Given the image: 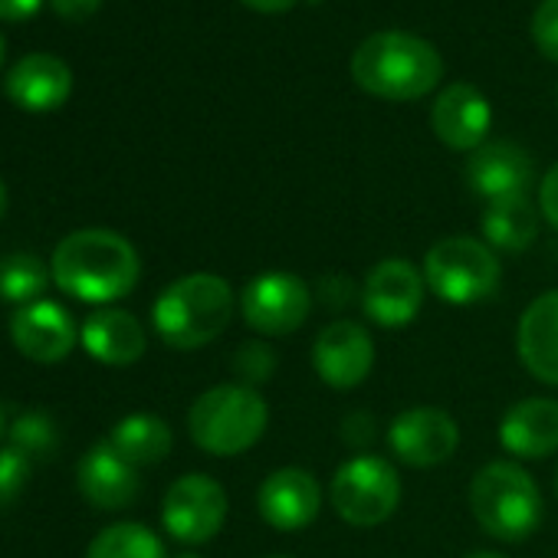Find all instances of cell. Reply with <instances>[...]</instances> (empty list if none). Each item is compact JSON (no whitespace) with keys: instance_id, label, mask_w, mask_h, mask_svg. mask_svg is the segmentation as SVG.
<instances>
[{"instance_id":"cell-1","label":"cell","mask_w":558,"mask_h":558,"mask_svg":"<svg viewBox=\"0 0 558 558\" xmlns=\"http://www.w3.org/2000/svg\"><path fill=\"white\" fill-rule=\"evenodd\" d=\"M53 283L80 303L106 306L129 296L138 283V253L116 230H76L53 250Z\"/></svg>"},{"instance_id":"cell-2","label":"cell","mask_w":558,"mask_h":558,"mask_svg":"<svg viewBox=\"0 0 558 558\" xmlns=\"http://www.w3.org/2000/svg\"><path fill=\"white\" fill-rule=\"evenodd\" d=\"M440 76V53L414 34H375L352 53V80L359 89L388 102H414L434 93Z\"/></svg>"},{"instance_id":"cell-3","label":"cell","mask_w":558,"mask_h":558,"mask_svg":"<svg viewBox=\"0 0 558 558\" xmlns=\"http://www.w3.org/2000/svg\"><path fill=\"white\" fill-rule=\"evenodd\" d=\"M236 296L223 276L191 272L171 283L151 310V326L171 349H201L214 342L233 319Z\"/></svg>"},{"instance_id":"cell-4","label":"cell","mask_w":558,"mask_h":558,"mask_svg":"<svg viewBox=\"0 0 558 558\" xmlns=\"http://www.w3.org/2000/svg\"><path fill=\"white\" fill-rule=\"evenodd\" d=\"M269 424V408L250 385L207 388L187 411L191 440L210 457H236L259 444Z\"/></svg>"},{"instance_id":"cell-5","label":"cell","mask_w":558,"mask_h":558,"mask_svg":"<svg viewBox=\"0 0 558 558\" xmlns=\"http://www.w3.org/2000/svg\"><path fill=\"white\" fill-rule=\"evenodd\" d=\"M470 512L499 542H522L542 522V493L512 460H493L470 480Z\"/></svg>"},{"instance_id":"cell-6","label":"cell","mask_w":558,"mask_h":558,"mask_svg":"<svg viewBox=\"0 0 558 558\" xmlns=\"http://www.w3.org/2000/svg\"><path fill=\"white\" fill-rule=\"evenodd\" d=\"M427 290L450 306H473L499 290V259L496 250L476 236L457 233L437 240L424 256Z\"/></svg>"},{"instance_id":"cell-7","label":"cell","mask_w":558,"mask_h":558,"mask_svg":"<svg viewBox=\"0 0 558 558\" xmlns=\"http://www.w3.org/2000/svg\"><path fill=\"white\" fill-rule=\"evenodd\" d=\"M329 496H332L339 519H345L349 525L368 529L395 515L401 502V480H398V470L385 457L359 453L336 470Z\"/></svg>"},{"instance_id":"cell-8","label":"cell","mask_w":558,"mask_h":558,"mask_svg":"<svg viewBox=\"0 0 558 558\" xmlns=\"http://www.w3.org/2000/svg\"><path fill=\"white\" fill-rule=\"evenodd\" d=\"M310 313H313L310 283L293 272H283V269L259 272L240 293L243 323L266 339H279V336H290V332L303 329Z\"/></svg>"},{"instance_id":"cell-9","label":"cell","mask_w":558,"mask_h":558,"mask_svg":"<svg viewBox=\"0 0 558 558\" xmlns=\"http://www.w3.org/2000/svg\"><path fill=\"white\" fill-rule=\"evenodd\" d=\"M424 290H427V279L424 272L404 259V256H388L381 259L359 293L365 316L381 326V329H404L411 326L421 310H424Z\"/></svg>"},{"instance_id":"cell-10","label":"cell","mask_w":558,"mask_h":558,"mask_svg":"<svg viewBox=\"0 0 558 558\" xmlns=\"http://www.w3.org/2000/svg\"><path fill=\"white\" fill-rule=\"evenodd\" d=\"M227 519V493L217 480L204 473H187L174 480L161 502V522L168 535L184 545L210 542Z\"/></svg>"},{"instance_id":"cell-11","label":"cell","mask_w":558,"mask_h":558,"mask_svg":"<svg viewBox=\"0 0 558 558\" xmlns=\"http://www.w3.org/2000/svg\"><path fill=\"white\" fill-rule=\"evenodd\" d=\"M388 447L401 463L414 470L440 466L457 453L460 427L440 408H411L388 424Z\"/></svg>"},{"instance_id":"cell-12","label":"cell","mask_w":558,"mask_h":558,"mask_svg":"<svg viewBox=\"0 0 558 558\" xmlns=\"http://www.w3.org/2000/svg\"><path fill=\"white\" fill-rule=\"evenodd\" d=\"M256 509L276 532H300L316 522L323 509V486L303 466H279L259 483Z\"/></svg>"},{"instance_id":"cell-13","label":"cell","mask_w":558,"mask_h":558,"mask_svg":"<svg viewBox=\"0 0 558 558\" xmlns=\"http://www.w3.org/2000/svg\"><path fill=\"white\" fill-rule=\"evenodd\" d=\"M313 368L329 388H359L375 368V342L368 329L352 319L329 323L313 342Z\"/></svg>"},{"instance_id":"cell-14","label":"cell","mask_w":558,"mask_h":558,"mask_svg":"<svg viewBox=\"0 0 558 558\" xmlns=\"http://www.w3.org/2000/svg\"><path fill=\"white\" fill-rule=\"evenodd\" d=\"M430 125H434V135L447 148L476 151L480 145H486V135L493 125V109L476 86L453 83L437 96V102L430 109Z\"/></svg>"},{"instance_id":"cell-15","label":"cell","mask_w":558,"mask_h":558,"mask_svg":"<svg viewBox=\"0 0 558 558\" xmlns=\"http://www.w3.org/2000/svg\"><path fill=\"white\" fill-rule=\"evenodd\" d=\"M11 339L17 345L21 355H27L31 362H63L73 345H76V326L73 316L50 300H37L24 310L14 313L11 319Z\"/></svg>"},{"instance_id":"cell-16","label":"cell","mask_w":558,"mask_h":558,"mask_svg":"<svg viewBox=\"0 0 558 558\" xmlns=\"http://www.w3.org/2000/svg\"><path fill=\"white\" fill-rule=\"evenodd\" d=\"M466 184L483 201L525 194L532 184V158L512 142H486L476 151H470Z\"/></svg>"},{"instance_id":"cell-17","label":"cell","mask_w":558,"mask_h":558,"mask_svg":"<svg viewBox=\"0 0 558 558\" xmlns=\"http://www.w3.org/2000/svg\"><path fill=\"white\" fill-rule=\"evenodd\" d=\"M515 352L532 378L558 388V290L525 306L515 329Z\"/></svg>"},{"instance_id":"cell-18","label":"cell","mask_w":558,"mask_h":558,"mask_svg":"<svg viewBox=\"0 0 558 558\" xmlns=\"http://www.w3.org/2000/svg\"><path fill=\"white\" fill-rule=\"evenodd\" d=\"M499 444L519 460H545L558 450V401L525 398L499 421Z\"/></svg>"},{"instance_id":"cell-19","label":"cell","mask_w":558,"mask_h":558,"mask_svg":"<svg viewBox=\"0 0 558 558\" xmlns=\"http://www.w3.org/2000/svg\"><path fill=\"white\" fill-rule=\"evenodd\" d=\"M73 93V73L60 57L31 53L8 73V99L27 112H53Z\"/></svg>"},{"instance_id":"cell-20","label":"cell","mask_w":558,"mask_h":558,"mask_svg":"<svg viewBox=\"0 0 558 558\" xmlns=\"http://www.w3.org/2000/svg\"><path fill=\"white\" fill-rule=\"evenodd\" d=\"M80 493L96 506V509H125L138 496V473L135 466L106 440L96 444L76 470Z\"/></svg>"},{"instance_id":"cell-21","label":"cell","mask_w":558,"mask_h":558,"mask_svg":"<svg viewBox=\"0 0 558 558\" xmlns=\"http://www.w3.org/2000/svg\"><path fill=\"white\" fill-rule=\"evenodd\" d=\"M145 329L125 310H102L83 326V349L102 365H132L145 355Z\"/></svg>"},{"instance_id":"cell-22","label":"cell","mask_w":558,"mask_h":558,"mask_svg":"<svg viewBox=\"0 0 558 558\" xmlns=\"http://www.w3.org/2000/svg\"><path fill=\"white\" fill-rule=\"evenodd\" d=\"M483 236L493 250L522 253L538 236V210L525 194L486 201L483 210Z\"/></svg>"},{"instance_id":"cell-23","label":"cell","mask_w":558,"mask_h":558,"mask_svg":"<svg viewBox=\"0 0 558 558\" xmlns=\"http://www.w3.org/2000/svg\"><path fill=\"white\" fill-rule=\"evenodd\" d=\"M109 444L132 466H151V463H161L171 453L174 437H171V427L158 414H129L112 427Z\"/></svg>"},{"instance_id":"cell-24","label":"cell","mask_w":558,"mask_h":558,"mask_svg":"<svg viewBox=\"0 0 558 558\" xmlns=\"http://www.w3.org/2000/svg\"><path fill=\"white\" fill-rule=\"evenodd\" d=\"M86 558H165V545L142 522H119L89 542Z\"/></svg>"},{"instance_id":"cell-25","label":"cell","mask_w":558,"mask_h":558,"mask_svg":"<svg viewBox=\"0 0 558 558\" xmlns=\"http://www.w3.org/2000/svg\"><path fill=\"white\" fill-rule=\"evenodd\" d=\"M50 276L40 256L34 253H11L0 259V300L17 303V306H31L40 300V293L47 290Z\"/></svg>"},{"instance_id":"cell-26","label":"cell","mask_w":558,"mask_h":558,"mask_svg":"<svg viewBox=\"0 0 558 558\" xmlns=\"http://www.w3.org/2000/svg\"><path fill=\"white\" fill-rule=\"evenodd\" d=\"M8 440L14 450H21L31 463L34 460H50L57 453L60 434L50 414L44 411H24L8 424Z\"/></svg>"},{"instance_id":"cell-27","label":"cell","mask_w":558,"mask_h":558,"mask_svg":"<svg viewBox=\"0 0 558 558\" xmlns=\"http://www.w3.org/2000/svg\"><path fill=\"white\" fill-rule=\"evenodd\" d=\"M233 368L243 378L240 385L256 388V385H263V381L272 378V372H276V352L266 342H243L236 349V355H233Z\"/></svg>"},{"instance_id":"cell-28","label":"cell","mask_w":558,"mask_h":558,"mask_svg":"<svg viewBox=\"0 0 558 558\" xmlns=\"http://www.w3.org/2000/svg\"><path fill=\"white\" fill-rule=\"evenodd\" d=\"M31 466L34 463L21 450H14V447L0 450V509H8L11 502L21 499V493L31 480Z\"/></svg>"},{"instance_id":"cell-29","label":"cell","mask_w":558,"mask_h":558,"mask_svg":"<svg viewBox=\"0 0 558 558\" xmlns=\"http://www.w3.org/2000/svg\"><path fill=\"white\" fill-rule=\"evenodd\" d=\"M532 40L538 53L558 63V0H542L532 17Z\"/></svg>"},{"instance_id":"cell-30","label":"cell","mask_w":558,"mask_h":558,"mask_svg":"<svg viewBox=\"0 0 558 558\" xmlns=\"http://www.w3.org/2000/svg\"><path fill=\"white\" fill-rule=\"evenodd\" d=\"M355 293H362V290H355L345 276H326V279H319V300L329 303L332 310L349 306L355 300Z\"/></svg>"},{"instance_id":"cell-31","label":"cell","mask_w":558,"mask_h":558,"mask_svg":"<svg viewBox=\"0 0 558 558\" xmlns=\"http://www.w3.org/2000/svg\"><path fill=\"white\" fill-rule=\"evenodd\" d=\"M538 214L558 230V165L548 168V174L538 184Z\"/></svg>"},{"instance_id":"cell-32","label":"cell","mask_w":558,"mask_h":558,"mask_svg":"<svg viewBox=\"0 0 558 558\" xmlns=\"http://www.w3.org/2000/svg\"><path fill=\"white\" fill-rule=\"evenodd\" d=\"M342 437L355 447H365L368 440H375V417L368 414H352L345 424H342Z\"/></svg>"},{"instance_id":"cell-33","label":"cell","mask_w":558,"mask_h":558,"mask_svg":"<svg viewBox=\"0 0 558 558\" xmlns=\"http://www.w3.org/2000/svg\"><path fill=\"white\" fill-rule=\"evenodd\" d=\"M50 4L63 21H86L102 8V0H50Z\"/></svg>"},{"instance_id":"cell-34","label":"cell","mask_w":558,"mask_h":558,"mask_svg":"<svg viewBox=\"0 0 558 558\" xmlns=\"http://www.w3.org/2000/svg\"><path fill=\"white\" fill-rule=\"evenodd\" d=\"M44 0H0V21H31Z\"/></svg>"},{"instance_id":"cell-35","label":"cell","mask_w":558,"mask_h":558,"mask_svg":"<svg viewBox=\"0 0 558 558\" xmlns=\"http://www.w3.org/2000/svg\"><path fill=\"white\" fill-rule=\"evenodd\" d=\"M240 4H246L250 11H259V14H283L296 4V0H240Z\"/></svg>"},{"instance_id":"cell-36","label":"cell","mask_w":558,"mask_h":558,"mask_svg":"<svg viewBox=\"0 0 558 558\" xmlns=\"http://www.w3.org/2000/svg\"><path fill=\"white\" fill-rule=\"evenodd\" d=\"M463 558H506V555H499V551H470Z\"/></svg>"},{"instance_id":"cell-37","label":"cell","mask_w":558,"mask_h":558,"mask_svg":"<svg viewBox=\"0 0 558 558\" xmlns=\"http://www.w3.org/2000/svg\"><path fill=\"white\" fill-rule=\"evenodd\" d=\"M4 210H8V187L0 181V217H4Z\"/></svg>"},{"instance_id":"cell-38","label":"cell","mask_w":558,"mask_h":558,"mask_svg":"<svg viewBox=\"0 0 558 558\" xmlns=\"http://www.w3.org/2000/svg\"><path fill=\"white\" fill-rule=\"evenodd\" d=\"M8 434V417H4V404H0V437Z\"/></svg>"},{"instance_id":"cell-39","label":"cell","mask_w":558,"mask_h":558,"mask_svg":"<svg viewBox=\"0 0 558 558\" xmlns=\"http://www.w3.org/2000/svg\"><path fill=\"white\" fill-rule=\"evenodd\" d=\"M0 66H4V37H0Z\"/></svg>"},{"instance_id":"cell-40","label":"cell","mask_w":558,"mask_h":558,"mask_svg":"<svg viewBox=\"0 0 558 558\" xmlns=\"http://www.w3.org/2000/svg\"><path fill=\"white\" fill-rule=\"evenodd\" d=\"M174 558H201V555H191V551H184V555H174Z\"/></svg>"},{"instance_id":"cell-41","label":"cell","mask_w":558,"mask_h":558,"mask_svg":"<svg viewBox=\"0 0 558 558\" xmlns=\"http://www.w3.org/2000/svg\"><path fill=\"white\" fill-rule=\"evenodd\" d=\"M555 489H558V476H555Z\"/></svg>"},{"instance_id":"cell-42","label":"cell","mask_w":558,"mask_h":558,"mask_svg":"<svg viewBox=\"0 0 558 558\" xmlns=\"http://www.w3.org/2000/svg\"><path fill=\"white\" fill-rule=\"evenodd\" d=\"M272 558H283V555H272Z\"/></svg>"},{"instance_id":"cell-43","label":"cell","mask_w":558,"mask_h":558,"mask_svg":"<svg viewBox=\"0 0 558 558\" xmlns=\"http://www.w3.org/2000/svg\"><path fill=\"white\" fill-rule=\"evenodd\" d=\"M555 99H558V96H555Z\"/></svg>"}]
</instances>
